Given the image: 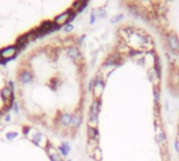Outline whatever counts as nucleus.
Segmentation results:
<instances>
[{
    "label": "nucleus",
    "mask_w": 179,
    "mask_h": 161,
    "mask_svg": "<svg viewBox=\"0 0 179 161\" xmlns=\"http://www.w3.org/2000/svg\"><path fill=\"white\" fill-rule=\"evenodd\" d=\"M123 18H124V15H123V14H118V15L112 17V18L110 19V22H111V23H117V22H119Z\"/></svg>",
    "instance_id": "a211bd4d"
},
{
    "label": "nucleus",
    "mask_w": 179,
    "mask_h": 161,
    "mask_svg": "<svg viewBox=\"0 0 179 161\" xmlns=\"http://www.w3.org/2000/svg\"><path fill=\"white\" fill-rule=\"evenodd\" d=\"M67 55L69 56L71 59H78L79 56H80V52H79V50L77 49V48L71 47V48H69V49L67 50Z\"/></svg>",
    "instance_id": "f8f14e48"
},
{
    "label": "nucleus",
    "mask_w": 179,
    "mask_h": 161,
    "mask_svg": "<svg viewBox=\"0 0 179 161\" xmlns=\"http://www.w3.org/2000/svg\"><path fill=\"white\" fill-rule=\"evenodd\" d=\"M100 108H101V101H100V99H95L90 107V114L99 115Z\"/></svg>",
    "instance_id": "39448f33"
},
{
    "label": "nucleus",
    "mask_w": 179,
    "mask_h": 161,
    "mask_svg": "<svg viewBox=\"0 0 179 161\" xmlns=\"http://www.w3.org/2000/svg\"><path fill=\"white\" fill-rule=\"evenodd\" d=\"M38 37V34H37L36 31H34V33H31V34L27 35V40L29 41H31V40H35Z\"/></svg>",
    "instance_id": "aec40b11"
},
{
    "label": "nucleus",
    "mask_w": 179,
    "mask_h": 161,
    "mask_svg": "<svg viewBox=\"0 0 179 161\" xmlns=\"http://www.w3.org/2000/svg\"><path fill=\"white\" fill-rule=\"evenodd\" d=\"M75 15V13H72L71 10L70 12H66V13H63L62 15L58 16L57 18L55 19V24L58 26H61L63 24H65L67 21H69L70 19H72V17Z\"/></svg>",
    "instance_id": "f03ea898"
},
{
    "label": "nucleus",
    "mask_w": 179,
    "mask_h": 161,
    "mask_svg": "<svg viewBox=\"0 0 179 161\" xmlns=\"http://www.w3.org/2000/svg\"><path fill=\"white\" fill-rule=\"evenodd\" d=\"M156 141L158 143L159 146L161 144H164L166 142V135H164V130H161V129H158V130H156Z\"/></svg>",
    "instance_id": "20e7f679"
},
{
    "label": "nucleus",
    "mask_w": 179,
    "mask_h": 161,
    "mask_svg": "<svg viewBox=\"0 0 179 161\" xmlns=\"http://www.w3.org/2000/svg\"><path fill=\"white\" fill-rule=\"evenodd\" d=\"M96 126H98V115L90 114V117L88 119V127L96 129Z\"/></svg>",
    "instance_id": "9d476101"
},
{
    "label": "nucleus",
    "mask_w": 179,
    "mask_h": 161,
    "mask_svg": "<svg viewBox=\"0 0 179 161\" xmlns=\"http://www.w3.org/2000/svg\"><path fill=\"white\" fill-rule=\"evenodd\" d=\"M166 41H168V44H169L172 51H174V52L178 51L179 50V39L176 35L173 34V33L166 35Z\"/></svg>",
    "instance_id": "f257e3e1"
},
{
    "label": "nucleus",
    "mask_w": 179,
    "mask_h": 161,
    "mask_svg": "<svg viewBox=\"0 0 179 161\" xmlns=\"http://www.w3.org/2000/svg\"><path fill=\"white\" fill-rule=\"evenodd\" d=\"M49 156H50V158L52 159V161H61V158H60L59 154H58V152H56L55 149L50 148Z\"/></svg>",
    "instance_id": "2eb2a0df"
},
{
    "label": "nucleus",
    "mask_w": 179,
    "mask_h": 161,
    "mask_svg": "<svg viewBox=\"0 0 179 161\" xmlns=\"http://www.w3.org/2000/svg\"><path fill=\"white\" fill-rule=\"evenodd\" d=\"M94 21H95V12H92V14H91V21H90V23L93 24Z\"/></svg>",
    "instance_id": "5701e85b"
},
{
    "label": "nucleus",
    "mask_w": 179,
    "mask_h": 161,
    "mask_svg": "<svg viewBox=\"0 0 179 161\" xmlns=\"http://www.w3.org/2000/svg\"><path fill=\"white\" fill-rule=\"evenodd\" d=\"M72 119H73V117L71 116V115L65 114L61 117V122H62L63 125L68 126V125H70V124H72Z\"/></svg>",
    "instance_id": "9b49d317"
},
{
    "label": "nucleus",
    "mask_w": 179,
    "mask_h": 161,
    "mask_svg": "<svg viewBox=\"0 0 179 161\" xmlns=\"http://www.w3.org/2000/svg\"><path fill=\"white\" fill-rule=\"evenodd\" d=\"M148 74H149V80H150L151 82H155L156 78L159 80L158 76H157V73H156V71L154 70V68H151L150 70L148 71Z\"/></svg>",
    "instance_id": "dca6fc26"
},
{
    "label": "nucleus",
    "mask_w": 179,
    "mask_h": 161,
    "mask_svg": "<svg viewBox=\"0 0 179 161\" xmlns=\"http://www.w3.org/2000/svg\"><path fill=\"white\" fill-rule=\"evenodd\" d=\"M154 70L157 73V76L160 80L161 78V64H160V60H159L158 56H155V60H154Z\"/></svg>",
    "instance_id": "423d86ee"
},
{
    "label": "nucleus",
    "mask_w": 179,
    "mask_h": 161,
    "mask_svg": "<svg viewBox=\"0 0 179 161\" xmlns=\"http://www.w3.org/2000/svg\"><path fill=\"white\" fill-rule=\"evenodd\" d=\"M175 150H176V152L179 155V139H177V140L175 141Z\"/></svg>",
    "instance_id": "b1692460"
},
{
    "label": "nucleus",
    "mask_w": 179,
    "mask_h": 161,
    "mask_svg": "<svg viewBox=\"0 0 179 161\" xmlns=\"http://www.w3.org/2000/svg\"><path fill=\"white\" fill-rule=\"evenodd\" d=\"M153 94H154V101H155L156 105L159 104V99H160V89L159 87L155 86L153 88Z\"/></svg>",
    "instance_id": "ddd939ff"
},
{
    "label": "nucleus",
    "mask_w": 179,
    "mask_h": 161,
    "mask_svg": "<svg viewBox=\"0 0 179 161\" xmlns=\"http://www.w3.org/2000/svg\"><path fill=\"white\" fill-rule=\"evenodd\" d=\"M16 52H17L16 47H8V48H5L4 50L0 52V57L4 59V60H8V59H12L16 55Z\"/></svg>",
    "instance_id": "7ed1b4c3"
},
{
    "label": "nucleus",
    "mask_w": 179,
    "mask_h": 161,
    "mask_svg": "<svg viewBox=\"0 0 179 161\" xmlns=\"http://www.w3.org/2000/svg\"><path fill=\"white\" fill-rule=\"evenodd\" d=\"M81 122H82V117H81V116H79V115H78V116L73 117V119H72V125L75 126V128L80 127Z\"/></svg>",
    "instance_id": "6ab92c4d"
},
{
    "label": "nucleus",
    "mask_w": 179,
    "mask_h": 161,
    "mask_svg": "<svg viewBox=\"0 0 179 161\" xmlns=\"http://www.w3.org/2000/svg\"><path fill=\"white\" fill-rule=\"evenodd\" d=\"M92 156L94 157V159L98 161H101L102 159V152H101V149L98 146V148L95 149L93 151V153H92Z\"/></svg>",
    "instance_id": "f3484780"
},
{
    "label": "nucleus",
    "mask_w": 179,
    "mask_h": 161,
    "mask_svg": "<svg viewBox=\"0 0 179 161\" xmlns=\"http://www.w3.org/2000/svg\"><path fill=\"white\" fill-rule=\"evenodd\" d=\"M71 29H72V25H71V24L67 25V27H65V31H70Z\"/></svg>",
    "instance_id": "393cba45"
},
{
    "label": "nucleus",
    "mask_w": 179,
    "mask_h": 161,
    "mask_svg": "<svg viewBox=\"0 0 179 161\" xmlns=\"http://www.w3.org/2000/svg\"><path fill=\"white\" fill-rule=\"evenodd\" d=\"M1 93H2L3 99H5L8 101H12V97H13V91H12V89H10V87H5V88H3Z\"/></svg>",
    "instance_id": "6e6552de"
},
{
    "label": "nucleus",
    "mask_w": 179,
    "mask_h": 161,
    "mask_svg": "<svg viewBox=\"0 0 179 161\" xmlns=\"http://www.w3.org/2000/svg\"><path fill=\"white\" fill-rule=\"evenodd\" d=\"M137 55H141V51H138V50H131V51H129L130 57H134V56Z\"/></svg>",
    "instance_id": "412c9836"
},
{
    "label": "nucleus",
    "mask_w": 179,
    "mask_h": 161,
    "mask_svg": "<svg viewBox=\"0 0 179 161\" xmlns=\"http://www.w3.org/2000/svg\"><path fill=\"white\" fill-rule=\"evenodd\" d=\"M178 83H179V74H178Z\"/></svg>",
    "instance_id": "a878e982"
},
{
    "label": "nucleus",
    "mask_w": 179,
    "mask_h": 161,
    "mask_svg": "<svg viewBox=\"0 0 179 161\" xmlns=\"http://www.w3.org/2000/svg\"><path fill=\"white\" fill-rule=\"evenodd\" d=\"M27 42H29V40H27V35L21 36L20 38L18 39V41H17V47H18V48H20V47L24 46V45H25Z\"/></svg>",
    "instance_id": "4468645a"
},
{
    "label": "nucleus",
    "mask_w": 179,
    "mask_h": 161,
    "mask_svg": "<svg viewBox=\"0 0 179 161\" xmlns=\"http://www.w3.org/2000/svg\"><path fill=\"white\" fill-rule=\"evenodd\" d=\"M99 15H100V18H105V17H106V12H105L104 10H101Z\"/></svg>",
    "instance_id": "4be33fe9"
},
{
    "label": "nucleus",
    "mask_w": 179,
    "mask_h": 161,
    "mask_svg": "<svg viewBox=\"0 0 179 161\" xmlns=\"http://www.w3.org/2000/svg\"><path fill=\"white\" fill-rule=\"evenodd\" d=\"M87 134L89 136V139H98L99 138V131H98V129H94V128H88Z\"/></svg>",
    "instance_id": "1a4fd4ad"
},
{
    "label": "nucleus",
    "mask_w": 179,
    "mask_h": 161,
    "mask_svg": "<svg viewBox=\"0 0 179 161\" xmlns=\"http://www.w3.org/2000/svg\"><path fill=\"white\" fill-rule=\"evenodd\" d=\"M88 146H87V151L90 155H92L93 151L98 148V139H89Z\"/></svg>",
    "instance_id": "0eeeda50"
}]
</instances>
